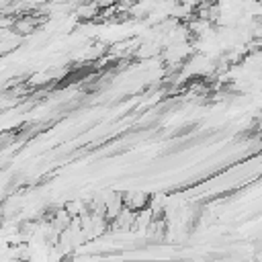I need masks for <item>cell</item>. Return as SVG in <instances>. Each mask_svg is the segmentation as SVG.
I'll return each mask as SVG.
<instances>
[{"label":"cell","instance_id":"6da1fadb","mask_svg":"<svg viewBox=\"0 0 262 262\" xmlns=\"http://www.w3.org/2000/svg\"><path fill=\"white\" fill-rule=\"evenodd\" d=\"M96 10H98V4H94V2L78 6V14H80L82 18H90V16H94V14H96Z\"/></svg>","mask_w":262,"mask_h":262}]
</instances>
